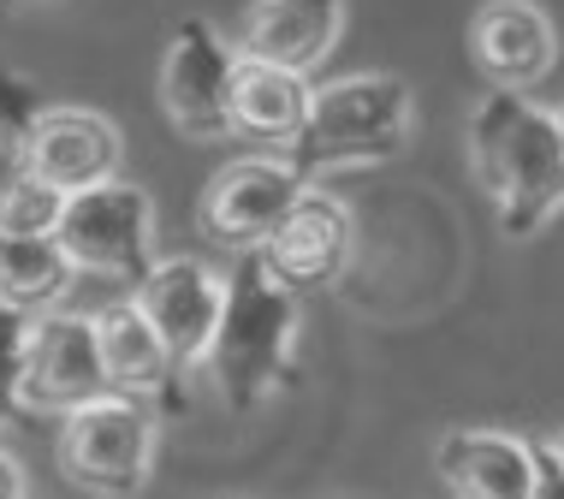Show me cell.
Masks as SVG:
<instances>
[{
  "instance_id": "20",
  "label": "cell",
  "mask_w": 564,
  "mask_h": 499,
  "mask_svg": "<svg viewBox=\"0 0 564 499\" xmlns=\"http://www.w3.org/2000/svg\"><path fill=\"white\" fill-rule=\"evenodd\" d=\"M24 488H30V481H24L19 452H7V446H0V499H19Z\"/></svg>"
},
{
  "instance_id": "16",
  "label": "cell",
  "mask_w": 564,
  "mask_h": 499,
  "mask_svg": "<svg viewBox=\"0 0 564 499\" xmlns=\"http://www.w3.org/2000/svg\"><path fill=\"white\" fill-rule=\"evenodd\" d=\"M89 322H96L101 369H108V387H113V392H131V399H161V392L173 387L178 362H173L166 339L149 327V315L137 310L131 297H119V304L96 310Z\"/></svg>"
},
{
  "instance_id": "3",
  "label": "cell",
  "mask_w": 564,
  "mask_h": 499,
  "mask_svg": "<svg viewBox=\"0 0 564 499\" xmlns=\"http://www.w3.org/2000/svg\"><path fill=\"white\" fill-rule=\"evenodd\" d=\"M416 126V96L392 72H350V78L315 84L303 131L285 143L303 173H350V166L392 161Z\"/></svg>"
},
{
  "instance_id": "19",
  "label": "cell",
  "mask_w": 564,
  "mask_h": 499,
  "mask_svg": "<svg viewBox=\"0 0 564 499\" xmlns=\"http://www.w3.org/2000/svg\"><path fill=\"white\" fill-rule=\"evenodd\" d=\"M19 333H24V322L0 310V404H12V362H19Z\"/></svg>"
},
{
  "instance_id": "1",
  "label": "cell",
  "mask_w": 564,
  "mask_h": 499,
  "mask_svg": "<svg viewBox=\"0 0 564 499\" xmlns=\"http://www.w3.org/2000/svg\"><path fill=\"white\" fill-rule=\"evenodd\" d=\"M464 143L469 178L506 238H535L564 215V138L553 108H541L529 89L487 84V96L469 108Z\"/></svg>"
},
{
  "instance_id": "14",
  "label": "cell",
  "mask_w": 564,
  "mask_h": 499,
  "mask_svg": "<svg viewBox=\"0 0 564 499\" xmlns=\"http://www.w3.org/2000/svg\"><path fill=\"white\" fill-rule=\"evenodd\" d=\"M339 36H345V0H256L243 12L232 48L315 78L327 66V54L339 48Z\"/></svg>"
},
{
  "instance_id": "2",
  "label": "cell",
  "mask_w": 564,
  "mask_h": 499,
  "mask_svg": "<svg viewBox=\"0 0 564 499\" xmlns=\"http://www.w3.org/2000/svg\"><path fill=\"white\" fill-rule=\"evenodd\" d=\"M243 262L226 274L220 322L203 351V369L215 392L232 411H262V404L297 375V333H303V304L297 285L268 274L256 250H238Z\"/></svg>"
},
{
  "instance_id": "11",
  "label": "cell",
  "mask_w": 564,
  "mask_h": 499,
  "mask_svg": "<svg viewBox=\"0 0 564 499\" xmlns=\"http://www.w3.org/2000/svg\"><path fill=\"white\" fill-rule=\"evenodd\" d=\"M350 250H357V220L333 191H310L280 220L268 226V238L256 245V256L268 262V274H280L285 285H327L350 268Z\"/></svg>"
},
{
  "instance_id": "6",
  "label": "cell",
  "mask_w": 564,
  "mask_h": 499,
  "mask_svg": "<svg viewBox=\"0 0 564 499\" xmlns=\"http://www.w3.org/2000/svg\"><path fill=\"white\" fill-rule=\"evenodd\" d=\"M96 392H108L96 322L66 304L30 315L19 333V362H12V404L24 416H66Z\"/></svg>"
},
{
  "instance_id": "7",
  "label": "cell",
  "mask_w": 564,
  "mask_h": 499,
  "mask_svg": "<svg viewBox=\"0 0 564 499\" xmlns=\"http://www.w3.org/2000/svg\"><path fill=\"white\" fill-rule=\"evenodd\" d=\"M232 66H238V48L208 19H185L173 30V42L161 54V108L178 138L191 143L232 138V113H226Z\"/></svg>"
},
{
  "instance_id": "8",
  "label": "cell",
  "mask_w": 564,
  "mask_h": 499,
  "mask_svg": "<svg viewBox=\"0 0 564 499\" xmlns=\"http://www.w3.org/2000/svg\"><path fill=\"white\" fill-rule=\"evenodd\" d=\"M303 185H310V173H303L292 155H280V149L238 155V161H226L220 173L208 178L196 220H203V232L215 238V245L256 250L268 238V226L303 196Z\"/></svg>"
},
{
  "instance_id": "4",
  "label": "cell",
  "mask_w": 564,
  "mask_h": 499,
  "mask_svg": "<svg viewBox=\"0 0 564 499\" xmlns=\"http://www.w3.org/2000/svg\"><path fill=\"white\" fill-rule=\"evenodd\" d=\"M161 422L149 399L131 392H96L89 404L59 416V476H72L89 493H137L155 476Z\"/></svg>"
},
{
  "instance_id": "15",
  "label": "cell",
  "mask_w": 564,
  "mask_h": 499,
  "mask_svg": "<svg viewBox=\"0 0 564 499\" xmlns=\"http://www.w3.org/2000/svg\"><path fill=\"white\" fill-rule=\"evenodd\" d=\"M310 78L292 66H268V59L238 54L232 66V96H226V113H232V138L285 149L303 131V113H310Z\"/></svg>"
},
{
  "instance_id": "21",
  "label": "cell",
  "mask_w": 564,
  "mask_h": 499,
  "mask_svg": "<svg viewBox=\"0 0 564 499\" xmlns=\"http://www.w3.org/2000/svg\"><path fill=\"white\" fill-rule=\"evenodd\" d=\"M546 452H553V464H558V476H564V429H558V441L546 446Z\"/></svg>"
},
{
  "instance_id": "9",
  "label": "cell",
  "mask_w": 564,
  "mask_h": 499,
  "mask_svg": "<svg viewBox=\"0 0 564 499\" xmlns=\"http://www.w3.org/2000/svg\"><path fill=\"white\" fill-rule=\"evenodd\" d=\"M220 297H226V274L208 268L203 256H155L131 280V304L149 315V327L166 339L178 369L203 362L208 339H215V322H220Z\"/></svg>"
},
{
  "instance_id": "10",
  "label": "cell",
  "mask_w": 564,
  "mask_h": 499,
  "mask_svg": "<svg viewBox=\"0 0 564 499\" xmlns=\"http://www.w3.org/2000/svg\"><path fill=\"white\" fill-rule=\"evenodd\" d=\"M19 166L54 191H84L126 166V138L96 108H42L19 138Z\"/></svg>"
},
{
  "instance_id": "12",
  "label": "cell",
  "mask_w": 564,
  "mask_h": 499,
  "mask_svg": "<svg viewBox=\"0 0 564 499\" xmlns=\"http://www.w3.org/2000/svg\"><path fill=\"white\" fill-rule=\"evenodd\" d=\"M434 476L464 499H541V446L506 429H446L434 441Z\"/></svg>"
},
{
  "instance_id": "18",
  "label": "cell",
  "mask_w": 564,
  "mask_h": 499,
  "mask_svg": "<svg viewBox=\"0 0 564 499\" xmlns=\"http://www.w3.org/2000/svg\"><path fill=\"white\" fill-rule=\"evenodd\" d=\"M59 208H66V191H54L48 178L36 173H12L0 185V232H54Z\"/></svg>"
},
{
  "instance_id": "17",
  "label": "cell",
  "mask_w": 564,
  "mask_h": 499,
  "mask_svg": "<svg viewBox=\"0 0 564 499\" xmlns=\"http://www.w3.org/2000/svg\"><path fill=\"white\" fill-rule=\"evenodd\" d=\"M78 285V268L59 250L54 232H0V310L30 322L42 310H59Z\"/></svg>"
},
{
  "instance_id": "13",
  "label": "cell",
  "mask_w": 564,
  "mask_h": 499,
  "mask_svg": "<svg viewBox=\"0 0 564 499\" xmlns=\"http://www.w3.org/2000/svg\"><path fill=\"white\" fill-rule=\"evenodd\" d=\"M469 59L494 89H535L558 59V30L535 0H487L469 24Z\"/></svg>"
},
{
  "instance_id": "22",
  "label": "cell",
  "mask_w": 564,
  "mask_h": 499,
  "mask_svg": "<svg viewBox=\"0 0 564 499\" xmlns=\"http://www.w3.org/2000/svg\"><path fill=\"white\" fill-rule=\"evenodd\" d=\"M553 119H558V138H564V108H558V113H553Z\"/></svg>"
},
{
  "instance_id": "5",
  "label": "cell",
  "mask_w": 564,
  "mask_h": 499,
  "mask_svg": "<svg viewBox=\"0 0 564 499\" xmlns=\"http://www.w3.org/2000/svg\"><path fill=\"white\" fill-rule=\"evenodd\" d=\"M54 238H59V250L72 256L78 274L131 285L149 262H155V203H149L143 185H131V178L113 173V178H101V185L66 191Z\"/></svg>"
}]
</instances>
